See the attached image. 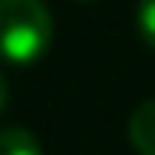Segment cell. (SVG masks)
<instances>
[{"label": "cell", "mask_w": 155, "mask_h": 155, "mask_svg": "<svg viewBox=\"0 0 155 155\" xmlns=\"http://www.w3.org/2000/svg\"><path fill=\"white\" fill-rule=\"evenodd\" d=\"M53 46V17L43 0H0V60L30 66Z\"/></svg>", "instance_id": "1"}, {"label": "cell", "mask_w": 155, "mask_h": 155, "mask_svg": "<svg viewBox=\"0 0 155 155\" xmlns=\"http://www.w3.org/2000/svg\"><path fill=\"white\" fill-rule=\"evenodd\" d=\"M0 155H43V145L30 129L7 125L0 129Z\"/></svg>", "instance_id": "3"}, {"label": "cell", "mask_w": 155, "mask_h": 155, "mask_svg": "<svg viewBox=\"0 0 155 155\" xmlns=\"http://www.w3.org/2000/svg\"><path fill=\"white\" fill-rule=\"evenodd\" d=\"M135 30L142 36V43L155 50V0H139L135 3Z\"/></svg>", "instance_id": "4"}, {"label": "cell", "mask_w": 155, "mask_h": 155, "mask_svg": "<svg viewBox=\"0 0 155 155\" xmlns=\"http://www.w3.org/2000/svg\"><path fill=\"white\" fill-rule=\"evenodd\" d=\"M7 96H10V89H7V79H3V73H0V112H3V106H7Z\"/></svg>", "instance_id": "5"}, {"label": "cell", "mask_w": 155, "mask_h": 155, "mask_svg": "<svg viewBox=\"0 0 155 155\" xmlns=\"http://www.w3.org/2000/svg\"><path fill=\"white\" fill-rule=\"evenodd\" d=\"M129 142L139 155H155V99L142 102L129 116Z\"/></svg>", "instance_id": "2"}]
</instances>
